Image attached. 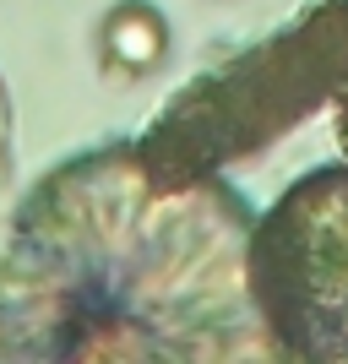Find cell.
Masks as SVG:
<instances>
[{
	"mask_svg": "<svg viewBox=\"0 0 348 364\" xmlns=\"http://www.w3.org/2000/svg\"><path fill=\"white\" fill-rule=\"evenodd\" d=\"M251 283L283 364H348V164L300 180L256 218Z\"/></svg>",
	"mask_w": 348,
	"mask_h": 364,
	"instance_id": "7a4b0ae2",
	"label": "cell"
},
{
	"mask_svg": "<svg viewBox=\"0 0 348 364\" xmlns=\"http://www.w3.org/2000/svg\"><path fill=\"white\" fill-rule=\"evenodd\" d=\"M256 213L142 147L71 158L0 261V364H283L251 283Z\"/></svg>",
	"mask_w": 348,
	"mask_h": 364,
	"instance_id": "6da1fadb",
	"label": "cell"
},
{
	"mask_svg": "<svg viewBox=\"0 0 348 364\" xmlns=\"http://www.w3.org/2000/svg\"><path fill=\"white\" fill-rule=\"evenodd\" d=\"M98 44H104V60L115 71H131V76L158 71L169 55V22L152 0H120V6H109Z\"/></svg>",
	"mask_w": 348,
	"mask_h": 364,
	"instance_id": "3957f363",
	"label": "cell"
}]
</instances>
